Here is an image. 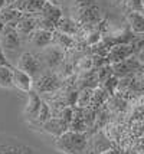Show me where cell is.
<instances>
[{
  "mask_svg": "<svg viewBox=\"0 0 144 154\" xmlns=\"http://www.w3.org/2000/svg\"><path fill=\"white\" fill-rule=\"evenodd\" d=\"M88 138V133H76L69 130L55 140V148L62 154H85Z\"/></svg>",
  "mask_w": 144,
  "mask_h": 154,
  "instance_id": "cell-1",
  "label": "cell"
},
{
  "mask_svg": "<svg viewBox=\"0 0 144 154\" xmlns=\"http://www.w3.org/2000/svg\"><path fill=\"white\" fill-rule=\"evenodd\" d=\"M63 88V81L55 71H49L45 69L36 79L33 84V91H36L39 95L45 94H54L56 91H59Z\"/></svg>",
  "mask_w": 144,
  "mask_h": 154,
  "instance_id": "cell-2",
  "label": "cell"
},
{
  "mask_svg": "<svg viewBox=\"0 0 144 154\" xmlns=\"http://www.w3.org/2000/svg\"><path fill=\"white\" fill-rule=\"evenodd\" d=\"M38 56H39V59H41L42 65H43L45 69L55 71V72L66 60V52L62 48L56 46V45H51V46L39 51Z\"/></svg>",
  "mask_w": 144,
  "mask_h": 154,
  "instance_id": "cell-3",
  "label": "cell"
},
{
  "mask_svg": "<svg viewBox=\"0 0 144 154\" xmlns=\"http://www.w3.org/2000/svg\"><path fill=\"white\" fill-rule=\"evenodd\" d=\"M0 45L10 60V55L16 54L22 48V36L17 32L16 25H6V27L0 32Z\"/></svg>",
  "mask_w": 144,
  "mask_h": 154,
  "instance_id": "cell-4",
  "label": "cell"
},
{
  "mask_svg": "<svg viewBox=\"0 0 144 154\" xmlns=\"http://www.w3.org/2000/svg\"><path fill=\"white\" fill-rule=\"evenodd\" d=\"M16 68H19L20 71L30 75L33 79H36L45 71V68L42 65L39 56L35 55L33 52H28V51L26 52H22L19 55V58L16 60Z\"/></svg>",
  "mask_w": 144,
  "mask_h": 154,
  "instance_id": "cell-5",
  "label": "cell"
},
{
  "mask_svg": "<svg viewBox=\"0 0 144 154\" xmlns=\"http://www.w3.org/2000/svg\"><path fill=\"white\" fill-rule=\"evenodd\" d=\"M88 147L85 154H103L111 148H115L114 141L111 140L108 135L105 134L104 130H100L94 134H88Z\"/></svg>",
  "mask_w": 144,
  "mask_h": 154,
  "instance_id": "cell-6",
  "label": "cell"
},
{
  "mask_svg": "<svg viewBox=\"0 0 144 154\" xmlns=\"http://www.w3.org/2000/svg\"><path fill=\"white\" fill-rule=\"evenodd\" d=\"M43 100L41 98V95L38 94L36 91H30L28 94V101H26V105L23 109V115H25V120L33 124L38 121L39 112H41V107Z\"/></svg>",
  "mask_w": 144,
  "mask_h": 154,
  "instance_id": "cell-7",
  "label": "cell"
},
{
  "mask_svg": "<svg viewBox=\"0 0 144 154\" xmlns=\"http://www.w3.org/2000/svg\"><path fill=\"white\" fill-rule=\"evenodd\" d=\"M134 55H137V49L133 45H115L110 49V54L107 56V62H108V65L120 63V62L128 59Z\"/></svg>",
  "mask_w": 144,
  "mask_h": 154,
  "instance_id": "cell-8",
  "label": "cell"
},
{
  "mask_svg": "<svg viewBox=\"0 0 144 154\" xmlns=\"http://www.w3.org/2000/svg\"><path fill=\"white\" fill-rule=\"evenodd\" d=\"M33 84L35 79L30 75L20 71L19 68L13 66V87L16 89H19L25 94H29L30 91H33Z\"/></svg>",
  "mask_w": 144,
  "mask_h": 154,
  "instance_id": "cell-9",
  "label": "cell"
},
{
  "mask_svg": "<svg viewBox=\"0 0 144 154\" xmlns=\"http://www.w3.org/2000/svg\"><path fill=\"white\" fill-rule=\"evenodd\" d=\"M28 39H29V42H30L32 46L38 48L39 51H42V49H45V48L54 45V32L36 29Z\"/></svg>",
  "mask_w": 144,
  "mask_h": 154,
  "instance_id": "cell-10",
  "label": "cell"
},
{
  "mask_svg": "<svg viewBox=\"0 0 144 154\" xmlns=\"http://www.w3.org/2000/svg\"><path fill=\"white\" fill-rule=\"evenodd\" d=\"M42 130L48 134L54 135L55 138H59L61 135H63L66 131H69V124H66L65 121L59 118V117H52L49 121H46L43 125H42Z\"/></svg>",
  "mask_w": 144,
  "mask_h": 154,
  "instance_id": "cell-11",
  "label": "cell"
},
{
  "mask_svg": "<svg viewBox=\"0 0 144 154\" xmlns=\"http://www.w3.org/2000/svg\"><path fill=\"white\" fill-rule=\"evenodd\" d=\"M127 23L131 32L134 35L144 33V14L140 12H128L127 13Z\"/></svg>",
  "mask_w": 144,
  "mask_h": 154,
  "instance_id": "cell-12",
  "label": "cell"
},
{
  "mask_svg": "<svg viewBox=\"0 0 144 154\" xmlns=\"http://www.w3.org/2000/svg\"><path fill=\"white\" fill-rule=\"evenodd\" d=\"M56 30L63 35H69V36H76L79 32V25L76 23L72 17H65L62 16V19L58 22L56 25Z\"/></svg>",
  "mask_w": 144,
  "mask_h": 154,
  "instance_id": "cell-13",
  "label": "cell"
},
{
  "mask_svg": "<svg viewBox=\"0 0 144 154\" xmlns=\"http://www.w3.org/2000/svg\"><path fill=\"white\" fill-rule=\"evenodd\" d=\"M0 154H35V151L22 144H0Z\"/></svg>",
  "mask_w": 144,
  "mask_h": 154,
  "instance_id": "cell-14",
  "label": "cell"
},
{
  "mask_svg": "<svg viewBox=\"0 0 144 154\" xmlns=\"http://www.w3.org/2000/svg\"><path fill=\"white\" fill-rule=\"evenodd\" d=\"M110 98V94L103 89L101 87H98L94 89V95H92V101H91V107L89 108H94V109H100V108H103L105 104H107V101Z\"/></svg>",
  "mask_w": 144,
  "mask_h": 154,
  "instance_id": "cell-15",
  "label": "cell"
},
{
  "mask_svg": "<svg viewBox=\"0 0 144 154\" xmlns=\"http://www.w3.org/2000/svg\"><path fill=\"white\" fill-rule=\"evenodd\" d=\"M0 88L12 89L13 87V66H0Z\"/></svg>",
  "mask_w": 144,
  "mask_h": 154,
  "instance_id": "cell-16",
  "label": "cell"
},
{
  "mask_svg": "<svg viewBox=\"0 0 144 154\" xmlns=\"http://www.w3.org/2000/svg\"><path fill=\"white\" fill-rule=\"evenodd\" d=\"M92 95H94V89L92 88H84L79 89L78 94V101H76V107L75 108H89L91 107V101H92Z\"/></svg>",
  "mask_w": 144,
  "mask_h": 154,
  "instance_id": "cell-17",
  "label": "cell"
},
{
  "mask_svg": "<svg viewBox=\"0 0 144 154\" xmlns=\"http://www.w3.org/2000/svg\"><path fill=\"white\" fill-rule=\"evenodd\" d=\"M58 117H59V118H62V120L65 121L66 124H69V125H71V122L74 121V117H75V108L65 107L61 112H59V115H58Z\"/></svg>",
  "mask_w": 144,
  "mask_h": 154,
  "instance_id": "cell-18",
  "label": "cell"
},
{
  "mask_svg": "<svg viewBox=\"0 0 144 154\" xmlns=\"http://www.w3.org/2000/svg\"><path fill=\"white\" fill-rule=\"evenodd\" d=\"M0 66H13L12 63H10V60L7 58L6 52L3 51V48L0 45Z\"/></svg>",
  "mask_w": 144,
  "mask_h": 154,
  "instance_id": "cell-19",
  "label": "cell"
},
{
  "mask_svg": "<svg viewBox=\"0 0 144 154\" xmlns=\"http://www.w3.org/2000/svg\"><path fill=\"white\" fill-rule=\"evenodd\" d=\"M45 2H49V3H52V5L58 6V5H61V3H63V2H72V0H45Z\"/></svg>",
  "mask_w": 144,
  "mask_h": 154,
  "instance_id": "cell-20",
  "label": "cell"
},
{
  "mask_svg": "<svg viewBox=\"0 0 144 154\" xmlns=\"http://www.w3.org/2000/svg\"><path fill=\"white\" fill-rule=\"evenodd\" d=\"M137 58L140 59V62L143 63V66H144V49H143V51H140V52L137 54Z\"/></svg>",
  "mask_w": 144,
  "mask_h": 154,
  "instance_id": "cell-21",
  "label": "cell"
},
{
  "mask_svg": "<svg viewBox=\"0 0 144 154\" xmlns=\"http://www.w3.org/2000/svg\"><path fill=\"white\" fill-rule=\"evenodd\" d=\"M103 154H120V150L118 148H111V150H108V151H105Z\"/></svg>",
  "mask_w": 144,
  "mask_h": 154,
  "instance_id": "cell-22",
  "label": "cell"
},
{
  "mask_svg": "<svg viewBox=\"0 0 144 154\" xmlns=\"http://www.w3.org/2000/svg\"><path fill=\"white\" fill-rule=\"evenodd\" d=\"M6 6H7V0H0V12L3 9H6Z\"/></svg>",
  "mask_w": 144,
  "mask_h": 154,
  "instance_id": "cell-23",
  "label": "cell"
},
{
  "mask_svg": "<svg viewBox=\"0 0 144 154\" xmlns=\"http://www.w3.org/2000/svg\"><path fill=\"white\" fill-rule=\"evenodd\" d=\"M120 154H131L130 151H120Z\"/></svg>",
  "mask_w": 144,
  "mask_h": 154,
  "instance_id": "cell-24",
  "label": "cell"
},
{
  "mask_svg": "<svg viewBox=\"0 0 144 154\" xmlns=\"http://www.w3.org/2000/svg\"><path fill=\"white\" fill-rule=\"evenodd\" d=\"M143 13H144V0H143Z\"/></svg>",
  "mask_w": 144,
  "mask_h": 154,
  "instance_id": "cell-25",
  "label": "cell"
}]
</instances>
